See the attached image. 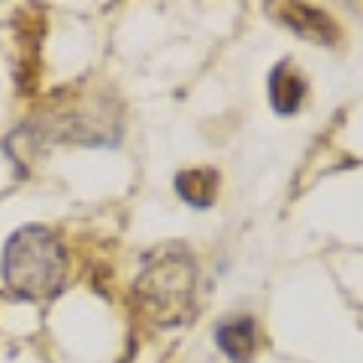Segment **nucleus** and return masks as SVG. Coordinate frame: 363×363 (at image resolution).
Here are the masks:
<instances>
[{
  "label": "nucleus",
  "instance_id": "423d86ee",
  "mask_svg": "<svg viewBox=\"0 0 363 363\" xmlns=\"http://www.w3.org/2000/svg\"><path fill=\"white\" fill-rule=\"evenodd\" d=\"M179 197L194 209H209L218 194V173L215 169H185L176 176Z\"/></svg>",
  "mask_w": 363,
  "mask_h": 363
},
{
  "label": "nucleus",
  "instance_id": "f03ea898",
  "mask_svg": "<svg viewBox=\"0 0 363 363\" xmlns=\"http://www.w3.org/2000/svg\"><path fill=\"white\" fill-rule=\"evenodd\" d=\"M4 281L21 300H52L67 281V248L49 227L25 224L9 236Z\"/></svg>",
  "mask_w": 363,
  "mask_h": 363
},
{
  "label": "nucleus",
  "instance_id": "7ed1b4c3",
  "mask_svg": "<svg viewBox=\"0 0 363 363\" xmlns=\"http://www.w3.org/2000/svg\"><path fill=\"white\" fill-rule=\"evenodd\" d=\"M276 9V18L285 21L288 28H294L297 33H303V37L309 40H318V43H336L339 30L330 18H327V13H321V9L315 6H303V4H279V6H269Z\"/></svg>",
  "mask_w": 363,
  "mask_h": 363
},
{
  "label": "nucleus",
  "instance_id": "20e7f679",
  "mask_svg": "<svg viewBox=\"0 0 363 363\" xmlns=\"http://www.w3.org/2000/svg\"><path fill=\"white\" fill-rule=\"evenodd\" d=\"M303 94H306V79L297 73V67L291 61H281L269 76V100L276 112H281V116L297 112L303 104Z\"/></svg>",
  "mask_w": 363,
  "mask_h": 363
},
{
  "label": "nucleus",
  "instance_id": "f257e3e1",
  "mask_svg": "<svg viewBox=\"0 0 363 363\" xmlns=\"http://www.w3.org/2000/svg\"><path fill=\"white\" fill-rule=\"evenodd\" d=\"M133 294L155 324H188L197 312V264L191 252L185 245H161L145 255Z\"/></svg>",
  "mask_w": 363,
  "mask_h": 363
},
{
  "label": "nucleus",
  "instance_id": "39448f33",
  "mask_svg": "<svg viewBox=\"0 0 363 363\" xmlns=\"http://www.w3.org/2000/svg\"><path fill=\"white\" fill-rule=\"evenodd\" d=\"M218 345L227 357L233 363H248L255 354V345H257V330H255V321L252 318H233V321H227L218 327Z\"/></svg>",
  "mask_w": 363,
  "mask_h": 363
}]
</instances>
